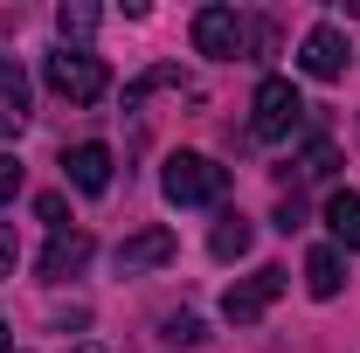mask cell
Listing matches in <instances>:
<instances>
[{"instance_id":"cell-1","label":"cell","mask_w":360,"mask_h":353,"mask_svg":"<svg viewBox=\"0 0 360 353\" xmlns=\"http://www.w3.org/2000/svg\"><path fill=\"white\" fill-rule=\"evenodd\" d=\"M160 194H167L174 208H208V201L229 194V167H215L208 153H174V160L160 167Z\"/></svg>"},{"instance_id":"cell-2","label":"cell","mask_w":360,"mask_h":353,"mask_svg":"<svg viewBox=\"0 0 360 353\" xmlns=\"http://www.w3.org/2000/svg\"><path fill=\"white\" fill-rule=\"evenodd\" d=\"M42 77H49V90H56L63 104H97V97L111 90V70H104L90 49H56L42 63Z\"/></svg>"},{"instance_id":"cell-3","label":"cell","mask_w":360,"mask_h":353,"mask_svg":"<svg viewBox=\"0 0 360 353\" xmlns=\"http://www.w3.org/2000/svg\"><path fill=\"white\" fill-rule=\"evenodd\" d=\"M298 125H305V97H298V84H291V77H264V84H257V104H250V132L277 146V139H291Z\"/></svg>"},{"instance_id":"cell-4","label":"cell","mask_w":360,"mask_h":353,"mask_svg":"<svg viewBox=\"0 0 360 353\" xmlns=\"http://www.w3.org/2000/svg\"><path fill=\"white\" fill-rule=\"evenodd\" d=\"M277 298H284V270H277V264H257L250 277H236V284H229L222 319H229V326H257Z\"/></svg>"},{"instance_id":"cell-5","label":"cell","mask_w":360,"mask_h":353,"mask_svg":"<svg viewBox=\"0 0 360 353\" xmlns=\"http://www.w3.org/2000/svg\"><path fill=\"white\" fill-rule=\"evenodd\" d=\"M250 35H257V21H243L236 7H201L194 14V49L215 56V63H236L250 49Z\"/></svg>"},{"instance_id":"cell-6","label":"cell","mask_w":360,"mask_h":353,"mask_svg":"<svg viewBox=\"0 0 360 353\" xmlns=\"http://www.w3.org/2000/svg\"><path fill=\"white\" fill-rule=\"evenodd\" d=\"M347 63H354V42H347L333 21H319L312 35L298 42V70L319 77V84H340V77H347Z\"/></svg>"},{"instance_id":"cell-7","label":"cell","mask_w":360,"mask_h":353,"mask_svg":"<svg viewBox=\"0 0 360 353\" xmlns=\"http://www.w3.org/2000/svg\"><path fill=\"white\" fill-rule=\"evenodd\" d=\"M174 229H139V236H125L118 250H111V270L118 277H146V270H160V264H174Z\"/></svg>"},{"instance_id":"cell-8","label":"cell","mask_w":360,"mask_h":353,"mask_svg":"<svg viewBox=\"0 0 360 353\" xmlns=\"http://www.w3.org/2000/svg\"><path fill=\"white\" fill-rule=\"evenodd\" d=\"M28 70L14 63V56H0V139H21L28 132Z\"/></svg>"},{"instance_id":"cell-9","label":"cell","mask_w":360,"mask_h":353,"mask_svg":"<svg viewBox=\"0 0 360 353\" xmlns=\"http://www.w3.org/2000/svg\"><path fill=\"white\" fill-rule=\"evenodd\" d=\"M63 174H70L77 194H104V187H111V146H97V139L70 146V153H63Z\"/></svg>"},{"instance_id":"cell-10","label":"cell","mask_w":360,"mask_h":353,"mask_svg":"<svg viewBox=\"0 0 360 353\" xmlns=\"http://www.w3.org/2000/svg\"><path fill=\"white\" fill-rule=\"evenodd\" d=\"M90 250H97V243H90L84 229H63V236H49V250H42L35 270H42L49 284H63V277H77V270L90 264Z\"/></svg>"},{"instance_id":"cell-11","label":"cell","mask_w":360,"mask_h":353,"mask_svg":"<svg viewBox=\"0 0 360 353\" xmlns=\"http://www.w3.org/2000/svg\"><path fill=\"white\" fill-rule=\"evenodd\" d=\"M326 229H333L340 250H360V194L354 187H333L326 194Z\"/></svg>"},{"instance_id":"cell-12","label":"cell","mask_w":360,"mask_h":353,"mask_svg":"<svg viewBox=\"0 0 360 353\" xmlns=\"http://www.w3.org/2000/svg\"><path fill=\"white\" fill-rule=\"evenodd\" d=\"M250 236H257V229H250V215H236V208H229V215L215 222V236H208V250H215L222 264H236V257H250Z\"/></svg>"},{"instance_id":"cell-13","label":"cell","mask_w":360,"mask_h":353,"mask_svg":"<svg viewBox=\"0 0 360 353\" xmlns=\"http://www.w3.org/2000/svg\"><path fill=\"white\" fill-rule=\"evenodd\" d=\"M340 284H347L340 277V250H312L305 257V291L312 298H340Z\"/></svg>"},{"instance_id":"cell-14","label":"cell","mask_w":360,"mask_h":353,"mask_svg":"<svg viewBox=\"0 0 360 353\" xmlns=\"http://www.w3.org/2000/svg\"><path fill=\"white\" fill-rule=\"evenodd\" d=\"M56 28H63V49H77L90 28H97V7H90V0H63V7H56Z\"/></svg>"},{"instance_id":"cell-15","label":"cell","mask_w":360,"mask_h":353,"mask_svg":"<svg viewBox=\"0 0 360 353\" xmlns=\"http://www.w3.org/2000/svg\"><path fill=\"white\" fill-rule=\"evenodd\" d=\"M333 167H340V153H333V139H312V146L298 153V167H291V174H298V180H326Z\"/></svg>"},{"instance_id":"cell-16","label":"cell","mask_w":360,"mask_h":353,"mask_svg":"<svg viewBox=\"0 0 360 353\" xmlns=\"http://www.w3.org/2000/svg\"><path fill=\"white\" fill-rule=\"evenodd\" d=\"M35 215H42L49 229L63 236V229H70V201H63V194H42V201H35Z\"/></svg>"},{"instance_id":"cell-17","label":"cell","mask_w":360,"mask_h":353,"mask_svg":"<svg viewBox=\"0 0 360 353\" xmlns=\"http://www.w3.org/2000/svg\"><path fill=\"white\" fill-rule=\"evenodd\" d=\"M14 194H21V160H14V153H0V208H7Z\"/></svg>"},{"instance_id":"cell-18","label":"cell","mask_w":360,"mask_h":353,"mask_svg":"<svg viewBox=\"0 0 360 353\" xmlns=\"http://www.w3.org/2000/svg\"><path fill=\"white\" fill-rule=\"evenodd\" d=\"M167 340L194 347V340H201V319H194V312H174V319H167Z\"/></svg>"},{"instance_id":"cell-19","label":"cell","mask_w":360,"mask_h":353,"mask_svg":"<svg viewBox=\"0 0 360 353\" xmlns=\"http://www.w3.org/2000/svg\"><path fill=\"white\" fill-rule=\"evenodd\" d=\"M21 264V243H14V222H0V277H14Z\"/></svg>"},{"instance_id":"cell-20","label":"cell","mask_w":360,"mask_h":353,"mask_svg":"<svg viewBox=\"0 0 360 353\" xmlns=\"http://www.w3.org/2000/svg\"><path fill=\"white\" fill-rule=\"evenodd\" d=\"M298 222H305V208H298V194H284V201H277V229H284V236H291V229H298Z\"/></svg>"},{"instance_id":"cell-21","label":"cell","mask_w":360,"mask_h":353,"mask_svg":"<svg viewBox=\"0 0 360 353\" xmlns=\"http://www.w3.org/2000/svg\"><path fill=\"white\" fill-rule=\"evenodd\" d=\"M0 353H14V333H7V326H0Z\"/></svg>"},{"instance_id":"cell-22","label":"cell","mask_w":360,"mask_h":353,"mask_svg":"<svg viewBox=\"0 0 360 353\" xmlns=\"http://www.w3.org/2000/svg\"><path fill=\"white\" fill-rule=\"evenodd\" d=\"M84 353H104V347H84Z\"/></svg>"}]
</instances>
